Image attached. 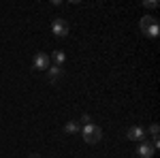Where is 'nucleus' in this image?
<instances>
[{
  "label": "nucleus",
  "instance_id": "11",
  "mask_svg": "<svg viewBox=\"0 0 160 158\" xmlns=\"http://www.w3.org/2000/svg\"><path fill=\"white\" fill-rule=\"evenodd\" d=\"M143 7H145V9H156V7H158V2H156V0H145V2H143Z\"/></svg>",
  "mask_w": 160,
  "mask_h": 158
},
{
  "label": "nucleus",
  "instance_id": "12",
  "mask_svg": "<svg viewBox=\"0 0 160 158\" xmlns=\"http://www.w3.org/2000/svg\"><path fill=\"white\" fill-rule=\"evenodd\" d=\"M28 158H41L38 154H28Z\"/></svg>",
  "mask_w": 160,
  "mask_h": 158
},
{
  "label": "nucleus",
  "instance_id": "8",
  "mask_svg": "<svg viewBox=\"0 0 160 158\" xmlns=\"http://www.w3.org/2000/svg\"><path fill=\"white\" fill-rule=\"evenodd\" d=\"M79 130H81L79 120H68L66 124H64V133H66V135H77Z\"/></svg>",
  "mask_w": 160,
  "mask_h": 158
},
{
  "label": "nucleus",
  "instance_id": "9",
  "mask_svg": "<svg viewBox=\"0 0 160 158\" xmlns=\"http://www.w3.org/2000/svg\"><path fill=\"white\" fill-rule=\"evenodd\" d=\"M49 60H53V66H62V64L66 62V54H64L62 49H56V51L51 54Z\"/></svg>",
  "mask_w": 160,
  "mask_h": 158
},
{
  "label": "nucleus",
  "instance_id": "6",
  "mask_svg": "<svg viewBox=\"0 0 160 158\" xmlns=\"http://www.w3.org/2000/svg\"><path fill=\"white\" fill-rule=\"evenodd\" d=\"M154 152H156V147L152 145V143H148V141H141V143H139V150H137L139 158H152Z\"/></svg>",
  "mask_w": 160,
  "mask_h": 158
},
{
  "label": "nucleus",
  "instance_id": "4",
  "mask_svg": "<svg viewBox=\"0 0 160 158\" xmlns=\"http://www.w3.org/2000/svg\"><path fill=\"white\" fill-rule=\"evenodd\" d=\"M126 137L130 139V141H148V130L143 128V126H130L128 130H126Z\"/></svg>",
  "mask_w": 160,
  "mask_h": 158
},
{
  "label": "nucleus",
  "instance_id": "3",
  "mask_svg": "<svg viewBox=\"0 0 160 158\" xmlns=\"http://www.w3.org/2000/svg\"><path fill=\"white\" fill-rule=\"evenodd\" d=\"M49 56L45 54V51H37L34 54V58H32V69L34 71H47L51 64H49Z\"/></svg>",
  "mask_w": 160,
  "mask_h": 158
},
{
  "label": "nucleus",
  "instance_id": "10",
  "mask_svg": "<svg viewBox=\"0 0 160 158\" xmlns=\"http://www.w3.org/2000/svg\"><path fill=\"white\" fill-rule=\"evenodd\" d=\"M90 120H92V118H90L88 113H86V115H81V118H79V124H81V128H83V126H88V124H92Z\"/></svg>",
  "mask_w": 160,
  "mask_h": 158
},
{
  "label": "nucleus",
  "instance_id": "7",
  "mask_svg": "<svg viewBox=\"0 0 160 158\" xmlns=\"http://www.w3.org/2000/svg\"><path fill=\"white\" fill-rule=\"evenodd\" d=\"M62 75H64V69H62V66H49V69H47V79H49L51 84H56Z\"/></svg>",
  "mask_w": 160,
  "mask_h": 158
},
{
  "label": "nucleus",
  "instance_id": "5",
  "mask_svg": "<svg viewBox=\"0 0 160 158\" xmlns=\"http://www.w3.org/2000/svg\"><path fill=\"white\" fill-rule=\"evenodd\" d=\"M51 32L56 34V37H60V38H64L66 34H68V24L62 19V17H56L53 22H51Z\"/></svg>",
  "mask_w": 160,
  "mask_h": 158
},
{
  "label": "nucleus",
  "instance_id": "1",
  "mask_svg": "<svg viewBox=\"0 0 160 158\" xmlns=\"http://www.w3.org/2000/svg\"><path fill=\"white\" fill-rule=\"evenodd\" d=\"M141 32L149 38H156L160 34V26H158V19L156 17H152V15H145V17H141Z\"/></svg>",
  "mask_w": 160,
  "mask_h": 158
},
{
  "label": "nucleus",
  "instance_id": "2",
  "mask_svg": "<svg viewBox=\"0 0 160 158\" xmlns=\"http://www.w3.org/2000/svg\"><path fill=\"white\" fill-rule=\"evenodd\" d=\"M81 137H83L86 143H98L100 139H102V130L96 124H88V126L81 128Z\"/></svg>",
  "mask_w": 160,
  "mask_h": 158
}]
</instances>
